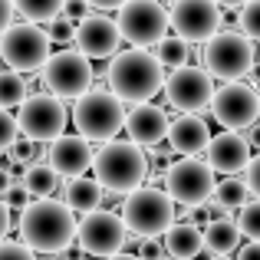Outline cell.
Returning <instances> with one entry per match:
<instances>
[{
	"label": "cell",
	"instance_id": "d6a6232c",
	"mask_svg": "<svg viewBox=\"0 0 260 260\" xmlns=\"http://www.w3.org/2000/svg\"><path fill=\"white\" fill-rule=\"evenodd\" d=\"M0 198L7 201V208H10V211H23L26 204H30V191H26V184H23V181H13Z\"/></svg>",
	"mask_w": 260,
	"mask_h": 260
},
{
	"label": "cell",
	"instance_id": "9c48e42d",
	"mask_svg": "<svg viewBox=\"0 0 260 260\" xmlns=\"http://www.w3.org/2000/svg\"><path fill=\"white\" fill-rule=\"evenodd\" d=\"M172 17L158 0H125L119 7V30L132 46H155L168 37Z\"/></svg>",
	"mask_w": 260,
	"mask_h": 260
},
{
	"label": "cell",
	"instance_id": "1f68e13d",
	"mask_svg": "<svg viewBox=\"0 0 260 260\" xmlns=\"http://www.w3.org/2000/svg\"><path fill=\"white\" fill-rule=\"evenodd\" d=\"M20 139V125L10 115V109H0V148H10Z\"/></svg>",
	"mask_w": 260,
	"mask_h": 260
},
{
	"label": "cell",
	"instance_id": "2e32d148",
	"mask_svg": "<svg viewBox=\"0 0 260 260\" xmlns=\"http://www.w3.org/2000/svg\"><path fill=\"white\" fill-rule=\"evenodd\" d=\"M122 30L119 20L106 17V13H89L86 20L76 23V46L89 59H112L119 53Z\"/></svg>",
	"mask_w": 260,
	"mask_h": 260
},
{
	"label": "cell",
	"instance_id": "bcb514c9",
	"mask_svg": "<svg viewBox=\"0 0 260 260\" xmlns=\"http://www.w3.org/2000/svg\"><path fill=\"white\" fill-rule=\"evenodd\" d=\"M106 260H142L139 254H122V250H119V254H112V257H106Z\"/></svg>",
	"mask_w": 260,
	"mask_h": 260
},
{
	"label": "cell",
	"instance_id": "74e56055",
	"mask_svg": "<svg viewBox=\"0 0 260 260\" xmlns=\"http://www.w3.org/2000/svg\"><path fill=\"white\" fill-rule=\"evenodd\" d=\"M247 188H250V194L254 198H260V152H257V158H250L247 161Z\"/></svg>",
	"mask_w": 260,
	"mask_h": 260
},
{
	"label": "cell",
	"instance_id": "4fadbf2b",
	"mask_svg": "<svg viewBox=\"0 0 260 260\" xmlns=\"http://www.w3.org/2000/svg\"><path fill=\"white\" fill-rule=\"evenodd\" d=\"M172 30L184 43H208L221 30V7L217 0H175L172 10Z\"/></svg>",
	"mask_w": 260,
	"mask_h": 260
},
{
	"label": "cell",
	"instance_id": "836d02e7",
	"mask_svg": "<svg viewBox=\"0 0 260 260\" xmlns=\"http://www.w3.org/2000/svg\"><path fill=\"white\" fill-rule=\"evenodd\" d=\"M139 257H142V260H165V257H168L165 241H161V237H142Z\"/></svg>",
	"mask_w": 260,
	"mask_h": 260
},
{
	"label": "cell",
	"instance_id": "4316f807",
	"mask_svg": "<svg viewBox=\"0 0 260 260\" xmlns=\"http://www.w3.org/2000/svg\"><path fill=\"white\" fill-rule=\"evenodd\" d=\"M63 4L66 0H13V7H17L30 23H40V20L50 23V20H56L59 13H63Z\"/></svg>",
	"mask_w": 260,
	"mask_h": 260
},
{
	"label": "cell",
	"instance_id": "5b68a950",
	"mask_svg": "<svg viewBox=\"0 0 260 260\" xmlns=\"http://www.w3.org/2000/svg\"><path fill=\"white\" fill-rule=\"evenodd\" d=\"M175 201L168 191L158 188H135L132 194H125L122 204V221H125L128 234L139 237H161L175 224Z\"/></svg>",
	"mask_w": 260,
	"mask_h": 260
},
{
	"label": "cell",
	"instance_id": "681fc988",
	"mask_svg": "<svg viewBox=\"0 0 260 260\" xmlns=\"http://www.w3.org/2000/svg\"><path fill=\"white\" fill-rule=\"evenodd\" d=\"M50 260H63V257H50Z\"/></svg>",
	"mask_w": 260,
	"mask_h": 260
},
{
	"label": "cell",
	"instance_id": "83f0119b",
	"mask_svg": "<svg viewBox=\"0 0 260 260\" xmlns=\"http://www.w3.org/2000/svg\"><path fill=\"white\" fill-rule=\"evenodd\" d=\"M26 99V79L20 76L17 70H0V109H10V106H20Z\"/></svg>",
	"mask_w": 260,
	"mask_h": 260
},
{
	"label": "cell",
	"instance_id": "6da1fadb",
	"mask_svg": "<svg viewBox=\"0 0 260 260\" xmlns=\"http://www.w3.org/2000/svg\"><path fill=\"white\" fill-rule=\"evenodd\" d=\"M79 234V221L66 201L37 198L20 211V237L30 250L40 254H63L73 247Z\"/></svg>",
	"mask_w": 260,
	"mask_h": 260
},
{
	"label": "cell",
	"instance_id": "3957f363",
	"mask_svg": "<svg viewBox=\"0 0 260 260\" xmlns=\"http://www.w3.org/2000/svg\"><path fill=\"white\" fill-rule=\"evenodd\" d=\"M92 172H95V181H99L109 194H132L148 178V158H145V152H142V145L112 139L95 152Z\"/></svg>",
	"mask_w": 260,
	"mask_h": 260
},
{
	"label": "cell",
	"instance_id": "44dd1931",
	"mask_svg": "<svg viewBox=\"0 0 260 260\" xmlns=\"http://www.w3.org/2000/svg\"><path fill=\"white\" fill-rule=\"evenodd\" d=\"M161 241H165L168 257L191 260V257H198L204 250V231L198 228V224H191V221H181V224H172V228L161 234Z\"/></svg>",
	"mask_w": 260,
	"mask_h": 260
},
{
	"label": "cell",
	"instance_id": "c3c4849f",
	"mask_svg": "<svg viewBox=\"0 0 260 260\" xmlns=\"http://www.w3.org/2000/svg\"><path fill=\"white\" fill-rule=\"evenodd\" d=\"M211 260H231V257H228V254H214Z\"/></svg>",
	"mask_w": 260,
	"mask_h": 260
},
{
	"label": "cell",
	"instance_id": "ba28073f",
	"mask_svg": "<svg viewBox=\"0 0 260 260\" xmlns=\"http://www.w3.org/2000/svg\"><path fill=\"white\" fill-rule=\"evenodd\" d=\"M214 172H211L208 161L194 158V155H184L168 165L165 172V191L172 194V201L184 204V208H198V204L211 201L214 194Z\"/></svg>",
	"mask_w": 260,
	"mask_h": 260
},
{
	"label": "cell",
	"instance_id": "f546056e",
	"mask_svg": "<svg viewBox=\"0 0 260 260\" xmlns=\"http://www.w3.org/2000/svg\"><path fill=\"white\" fill-rule=\"evenodd\" d=\"M237 23H241L244 37L260 40V0H247V4L241 7V17H237Z\"/></svg>",
	"mask_w": 260,
	"mask_h": 260
},
{
	"label": "cell",
	"instance_id": "8fae6325",
	"mask_svg": "<svg viewBox=\"0 0 260 260\" xmlns=\"http://www.w3.org/2000/svg\"><path fill=\"white\" fill-rule=\"evenodd\" d=\"M66 106L63 99H56L53 92H37V95H26L20 102V112H17V125L26 139L33 142H56L66 128Z\"/></svg>",
	"mask_w": 260,
	"mask_h": 260
},
{
	"label": "cell",
	"instance_id": "7dc6e473",
	"mask_svg": "<svg viewBox=\"0 0 260 260\" xmlns=\"http://www.w3.org/2000/svg\"><path fill=\"white\" fill-rule=\"evenodd\" d=\"M260 63V40H257V46H254V66Z\"/></svg>",
	"mask_w": 260,
	"mask_h": 260
},
{
	"label": "cell",
	"instance_id": "30bf717a",
	"mask_svg": "<svg viewBox=\"0 0 260 260\" xmlns=\"http://www.w3.org/2000/svg\"><path fill=\"white\" fill-rule=\"evenodd\" d=\"M43 83L56 99H70L76 102L79 95L89 92L92 86V66L89 56L79 50H63V53H50L43 66Z\"/></svg>",
	"mask_w": 260,
	"mask_h": 260
},
{
	"label": "cell",
	"instance_id": "8d00e7d4",
	"mask_svg": "<svg viewBox=\"0 0 260 260\" xmlns=\"http://www.w3.org/2000/svg\"><path fill=\"white\" fill-rule=\"evenodd\" d=\"M63 17H70L73 23L86 20L89 17V0H66V4H63Z\"/></svg>",
	"mask_w": 260,
	"mask_h": 260
},
{
	"label": "cell",
	"instance_id": "d6986e66",
	"mask_svg": "<svg viewBox=\"0 0 260 260\" xmlns=\"http://www.w3.org/2000/svg\"><path fill=\"white\" fill-rule=\"evenodd\" d=\"M92 158L95 152L89 148V139L83 135H59L56 142H50V165L63 178L86 175V168H92Z\"/></svg>",
	"mask_w": 260,
	"mask_h": 260
},
{
	"label": "cell",
	"instance_id": "7402d4cb",
	"mask_svg": "<svg viewBox=\"0 0 260 260\" xmlns=\"http://www.w3.org/2000/svg\"><path fill=\"white\" fill-rule=\"evenodd\" d=\"M102 184L95 181V178H70V184H66V204H70L73 211H83V214H89V211H95L102 204Z\"/></svg>",
	"mask_w": 260,
	"mask_h": 260
},
{
	"label": "cell",
	"instance_id": "7c38bea8",
	"mask_svg": "<svg viewBox=\"0 0 260 260\" xmlns=\"http://www.w3.org/2000/svg\"><path fill=\"white\" fill-rule=\"evenodd\" d=\"M76 241L89 257H112V254H119V250L125 247L128 228H125V221H122L119 214L95 208L79 221Z\"/></svg>",
	"mask_w": 260,
	"mask_h": 260
},
{
	"label": "cell",
	"instance_id": "ac0fdd59",
	"mask_svg": "<svg viewBox=\"0 0 260 260\" xmlns=\"http://www.w3.org/2000/svg\"><path fill=\"white\" fill-rule=\"evenodd\" d=\"M168 125H172V119L155 102H135V109L125 115V132L135 145H158V142H165Z\"/></svg>",
	"mask_w": 260,
	"mask_h": 260
},
{
	"label": "cell",
	"instance_id": "60d3db41",
	"mask_svg": "<svg viewBox=\"0 0 260 260\" xmlns=\"http://www.w3.org/2000/svg\"><path fill=\"white\" fill-rule=\"evenodd\" d=\"M7 231H10V208H7V201L0 198V241L7 237Z\"/></svg>",
	"mask_w": 260,
	"mask_h": 260
},
{
	"label": "cell",
	"instance_id": "603a6c76",
	"mask_svg": "<svg viewBox=\"0 0 260 260\" xmlns=\"http://www.w3.org/2000/svg\"><path fill=\"white\" fill-rule=\"evenodd\" d=\"M237 244H241V228L231 217L204 224V247L211 254H231V250H237Z\"/></svg>",
	"mask_w": 260,
	"mask_h": 260
},
{
	"label": "cell",
	"instance_id": "d4e9b609",
	"mask_svg": "<svg viewBox=\"0 0 260 260\" xmlns=\"http://www.w3.org/2000/svg\"><path fill=\"white\" fill-rule=\"evenodd\" d=\"M23 184L30 191V198H50L59 188V175L53 172V165H30L23 175Z\"/></svg>",
	"mask_w": 260,
	"mask_h": 260
},
{
	"label": "cell",
	"instance_id": "f907efd6",
	"mask_svg": "<svg viewBox=\"0 0 260 260\" xmlns=\"http://www.w3.org/2000/svg\"><path fill=\"white\" fill-rule=\"evenodd\" d=\"M83 260H95V257H83Z\"/></svg>",
	"mask_w": 260,
	"mask_h": 260
},
{
	"label": "cell",
	"instance_id": "8992f818",
	"mask_svg": "<svg viewBox=\"0 0 260 260\" xmlns=\"http://www.w3.org/2000/svg\"><path fill=\"white\" fill-rule=\"evenodd\" d=\"M50 33L37 23H10L0 33V59L17 73H37L50 59Z\"/></svg>",
	"mask_w": 260,
	"mask_h": 260
},
{
	"label": "cell",
	"instance_id": "b9f144b4",
	"mask_svg": "<svg viewBox=\"0 0 260 260\" xmlns=\"http://www.w3.org/2000/svg\"><path fill=\"white\" fill-rule=\"evenodd\" d=\"M122 4H125V0H89L92 10H119Z\"/></svg>",
	"mask_w": 260,
	"mask_h": 260
},
{
	"label": "cell",
	"instance_id": "ab89813d",
	"mask_svg": "<svg viewBox=\"0 0 260 260\" xmlns=\"http://www.w3.org/2000/svg\"><path fill=\"white\" fill-rule=\"evenodd\" d=\"M237 260H260V241H250L241 247V254H237Z\"/></svg>",
	"mask_w": 260,
	"mask_h": 260
},
{
	"label": "cell",
	"instance_id": "277c9868",
	"mask_svg": "<svg viewBox=\"0 0 260 260\" xmlns=\"http://www.w3.org/2000/svg\"><path fill=\"white\" fill-rule=\"evenodd\" d=\"M73 125L89 142H112L125 128V106L115 92H86L73 106Z\"/></svg>",
	"mask_w": 260,
	"mask_h": 260
},
{
	"label": "cell",
	"instance_id": "5bb4252c",
	"mask_svg": "<svg viewBox=\"0 0 260 260\" xmlns=\"http://www.w3.org/2000/svg\"><path fill=\"white\" fill-rule=\"evenodd\" d=\"M211 115L224 128H250L260 115V99L250 86L237 83V79H228L211 95Z\"/></svg>",
	"mask_w": 260,
	"mask_h": 260
},
{
	"label": "cell",
	"instance_id": "d590c367",
	"mask_svg": "<svg viewBox=\"0 0 260 260\" xmlns=\"http://www.w3.org/2000/svg\"><path fill=\"white\" fill-rule=\"evenodd\" d=\"M10 155H13L17 161H26V165H33V158H37V142L23 135V139H17V142L10 145Z\"/></svg>",
	"mask_w": 260,
	"mask_h": 260
},
{
	"label": "cell",
	"instance_id": "f35d334b",
	"mask_svg": "<svg viewBox=\"0 0 260 260\" xmlns=\"http://www.w3.org/2000/svg\"><path fill=\"white\" fill-rule=\"evenodd\" d=\"M13 10H17V7H13V0H0V33L13 23Z\"/></svg>",
	"mask_w": 260,
	"mask_h": 260
},
{
	"label": "cell",
	"instance_id": "cb8c5ba5",
	"mask_svg": "<svg viewBox=\"0 0 260 260\" xmlns=\"http://www.w3.org/2000/svg\"><path fill=\"white\" fill-rule=\"evenodd\" d=\"M214 198L221 208H228V211H234V208H244V204L250 201V188H247V178H234V175H228L224 181H217L214 184Z\"/></svg>",
	"mask_w": 260,
	"mask_h": 260
},
{
	"label": "cell",
	"instance_id": "7a4b0ae2",
	"mask_svg": "<svg viewBox=\"0 0 260 260\" xmlns=\"http://www.w3.org/2000/svg\"><path fill=\"white\" fill-rule=\"evenodd\" d=\"M161 70L165 66L158 63V56L135 46V50L115 53L106 79H109V89L122 102H148L158 89H165V73Z\"/></svg>",
	"mask_w": 260,
	"mask_h": 260
},
{
	"label": "cell",
	"instance_id": "ffe728a7",
	"mask_svg": "<svg viewBox=\"0 0 260 260\" xmlns=\"http://www.w3.org/2000/svg\"><path fill=\"white\" fill-rule=\"evenodd\" d=\"M168 142H172V148L181 152V155H198V152L208 148L211 132H208V125H204V119H198L194 112H184L168 125Z\"/></svg>",
	"mask_w": 260,
	"mask_h": 260
},
{
	"label": "cell",
	"instance_id": "52a82bcc",
	"mask_svg": "<svg viewBox=\"0 0 260 260\" xmlns=\"http://www.w3.org/2000/svg\"><path fill=\"white\" fill-rule=\"evenodd\" d=\"M201 63L211 76L217 79H241L254 70V46H250L247 37L231 30H217L214 37L204 43L201 50Z\"/></svg>",
	"mask_w": 260,
	"mask_h": 260
},
{
	"label": "cell",
	"instance_id": "f6af8a7d",
	"mask_svg": "<svg viewBox=\"0 0 260 260\" xmlns=\"http://www.w3.org/2000/svg\"><path fill=\"white\" fill-rule=\"evenodd\" d=\"M247 0H217V7H228V10H237V7H244Z\"/></svg>",
	"mask_w": 260,
	"mask_h": 260
},
{
	"label": "cell",
	"instance_id": "7bdbcfd3",
	"mask_svg": "<svg viewBox=\"0 0 260 260\" xmlns=\"http://www.w3.org/2000/svg\"><path fill=\"white\" fill-rule=\"evenodd\" d=\"M250 145L260 152V122H257V125H250Z\"/></svg>",
	"mask_w": 260,
	"mask_h": 260
},
{
	"label": "cell",
	"instance_id": "f1b7e54d",
	"mask_svg": "<svg viewBox=\"0 0 260 260\" xmlns=\"http://www.w3.org/2000/svg\"><path fill=\"white\" fill-rule=\"evenodd\" d=\"M237 228H241V234H247L250 241H260V198H254V201H247L241 208Z\"/></svg>",
	"mask_w": 260,
	"mask_h": 260
},
{
	"label": "cell",
	"instance_id": "484cf974",
	"mask_svg": "<svg viewBox=\"0 0 260 260\" xmlns=\"http://www.w3.org/2000/svg\"><path fill=\"white\" fill-rule=\"evenodd\" d=\"M155 56H158V63L165 66V70H178V66H188V43H184L181 37H165L155 43Z\"/></svg>",
	"mask_w": 260,
	"mask_h": 260
},
{
	"label": "cell",
	"instance_id": "e0dca14e",
	"mask_svg": "<svg viewBox=\"0 0 260 260\" xmlns=\"http://www.w3.org/2000/svg\"><path fill=\"white\" fill-rule=\"evenodd\" d=\"M204 155H208L211 172H217V175H237V172H244L247 161H250V142L244 139L237 128H224L221 135H214V139L208 142Z\"/></svg>",
	"mask_w": 260,
	"mask_h": 260
},
{
	"label": "cell",
	"instance_id": "e575fe53",
	"mask_svg": "<svg viewBox=\"0 0 260 260\" xmlns=\"http://www.w3.org/2000/svg\"><path fill=\"white\" fill-rule=\"evenodd\" d=\"M33 254H37V250H30L26 244H17V241H0V260H37Z\"/></svg>",
	"mask_w": 260,
	"mask_h": 260
},
{
	"label": "cell",
	"instance_id": "9a60e30c",
	"mask_svg": "<svg viewBox=\"0 0 260 260\" xmlns=\"http://www.w3.org/2000/svg\"><path fill=\"white\" fill-rule=\"evenodd\" d=\"M165 95L181 112L211 109V95H214L211 73L198 70V66H178V70H172V76L165 79Z\"/></svg>",
	"mask_w": 260,
	"mask_h": 260
},
{
	"label": "cell",
	"instance_id": "4dcf8cb0",
	"mask_svg": "<svg viewBox=\"0 0 260 260\" xmlns=\"http://www.w3.org/2000/svg\"><path fill=\"white\" fill-rule=\"evenodd\" d=\"M46 33H50L53 43H70V40H76V23H73L70 17H63V13H59L56 20H50Z\"/></svg>",
	"mask_w": 260,
	"mask_h": 260
},
{
	"label": "cell",
	"instance_id": "ee69618b",
	"mask_svg": "<svg viewBox=\"0 0 260 260\" xmlns=\"http://www.w3.org/2000/svg\"><path fill=\"white\" fill-rule=\"evenodd\" d=\"M13 184V178H10V172H4V168H0V194H4L7 188H10Z\"/></svg>",
	"mask_w": 260,
	"mask_h": 260
}]
</instances>
